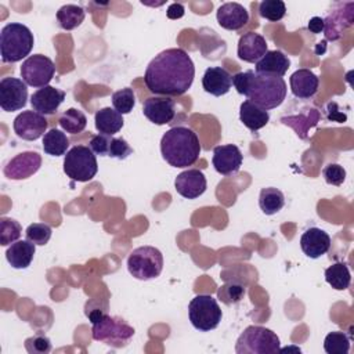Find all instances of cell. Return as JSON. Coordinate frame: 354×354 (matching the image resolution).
<instances>
[{"mask_svg":"<svg viewBox=\"0 0 354 354\" xmlns=\"http://www.w3.org/2000/svg\"><path fill=\"white\" fill-rule=\"evenodd\" d=\"M281 342L275 332L260 325H250L239 335L236 354H272L279 351Z\"/></svg>","mask_w":354,"mask_h":354,"instance_id":"obj_6","label":"cell"},{"mask_svg":"<svg viewBox=\"0 0 354 354\" xmlns=\"http://www.w3.org/2000/svg\"><path fill=\"white\" fill-rule=\"evenodd\" d=\"M98 171V163L90 147L75 145L64 158V173L73 181L86 183L94 178Z\"/></svg>","mask_w":354,"mask_h":354,"instance_id":"obj_7","label":"cell"},{"mask_svg":"<svg viewBox=\"0 0 354 354\" xmlns=\"http://www.w3.org/2000/svg\"><path fill=\"white\" fill-rule=\"evenodd\" d=\"M239 119L249 130L257 131L268 123L270 113H268V111L261 109L257 105H254L246 100L239 106Z\"/></svg>","mask_w":354,"mask_h":354,"instance_id":"obj_26","label":"cell"},{"mask_svg":"<svg viewBox=\"0 0 354 354\" xmlns=\"http://www.w3.org/2000/svg\"><path fill=\"white\" fill-rule=\"evenodd\" d=\"M300 248L310 259H318L330 248V236L318 227L307 228L300 236Z\"/></svg>","mask_w":354,"mask_h":354,"instance_id":"obj_18","label":"cell"},{"mask_svg":"<svg viewBox=\"0 0 354 354\" xmlns=\"http://www.w3.org/2000/svg\"><path fill=\"white\" fill-rule=\"evenodd\" d=\"M26 348L30 353H39V354H46L51 351V342L47 336L37 335L26 340Z\"/></svg>","mask_w":354,"mask_h":354,"instance_id":"obj_41","label":"cell"},{"mask_svg":"<svg viewBox=\"0 0 354 354\" xmlns=\"http://www.w3.org/2000/svg\"><path fill=\"white\" fill-rule=\"evenodd\" d=\"M166 15L167 18L170 19H178L184 15V6L180 4V3H173L169 6L167 11H166Z\"/></svg>","mask_w":354,"mask_h":354,"instance_id":"obj_43","label":"cell"},{"mask_svg":"<svg viewBox=\"0 0 354 354\" xmlns=\"http://www.w3.org/2000/svg\"><path fill=\"white\" fill-rule=\"evenodd\" d=\"M243 155L241 149L234 144L217 145L213 149V159L212 163L217 173L221 176H231L235 174L242 166Z\"/></svg>","mask_w":354,"mask_h":354,"instance_id":"obj_14","label":"cell"},{"mask_svg":"<svg viewBox=\"0 0 354 354\" xmlns=\"http://www.w3.org/2000/svg\"><path fill=\"white\" fill-rule=\"evenodd\" d=\"M217 296L223 303L234 304V303H238L242 300V297L245 296V288L239 283L228 282L218 288Z\"/></svg>","mask_w":354,"mask_h":354,"instance_id":"obj_38","label":"cell"},{"mask_svg":"<svg viewBox=\"0 0 354 354\" xmlns=\"http://www.w3.org/2000/svg\"><path fill=\"white\" fill-rule=\"evenodd\" d=\"M69 138L58 129H51L43 136V151L51 156H61L68 152Z\"/></svg>","mask_w":354,"mask_h":354,"instance_id":"obj_29","label":"cell"},{"mask_svg":"<svg viewBox=\"0 0 354 354\" xmlns=\"http://www.w3.org/2000/svg\"><path fill=\"white\" fill-rule=\"evenodd\" d=\"M129 272L140 281L153 279L163 270L162 252L153 246L136 248L127 257Z\"/></svg>","mask_w":354,"mask_h":354,"instance_id":"obj_8","label":"cell"},{"mask_svg":"<svg viewBox=\"0 0 354 354\" xmlns=\"http://www.w3.org/2000/svg\"><path fill=\"white\" fill-rule=\"evenodd\" d=\"M217 22L227 30H238L249 21L248 10L239 3H224L218 7L216 14Z\"/></svg>","mask_w":354,"mask_h":354,"instance_id":"obj_20","label":"cell"},{"mask_svg":"<svg viewBox=\"0 0 354 354\" xmlns=\"http://www.w3.org/2000/svg\"><path fill=\"white\" fill-rule=\"evenodd\" d=\"M207 183L205 174L198 169H188L181 171L174 180L176 191L187 199L199 198L206 191Z\"/></svg>","mask_w":354,"mask_h":354,"instance_id":"obj_16","label":"cell"},{"mask_svg":"<svg viewBox=\"0 0 354 354\" xmlns=\"http://www.w3.org/2000/svg\"><path fill=\"white\" fill-rule=\"evenodd\" d=\"M324 350L328 354H347L350 351V337L347 333L335 330L324 339Z\"/></svg>","mask_w":354,"mask_h":354,"instance_id":"obj_33","label":"cell"},{"mask_svg":"<svg viewBox=\"0 0 354 354\" xmlns=\"http://www.w3.org/2000/svg\"><path fill=\"white\" fill-rule=\"evenodd\" d=\"M58 123L64 131L69 134H77L86 129L87 118L82 111L76 108H69L61 115Z\"/></svg>","mask_w":354,"mask_h":354,"instance_id":"obj_32","label":"cell"},{"mask_svg":"<svg viewBox=\"0 0 354 354\" xmlns=\"http://www.w3.org/2000/svg\"><path fill=\"white\" fill-rule=\"evenodd\" d=\"M162 158L173 167L192 166L201 153V142L196 133L185 126L169 129L160 140Z\"/></svg>","mask_w":354,"mask_h":354,"instance_id":"obj_3","label":"cell"},{"mask_svg":"<svg viewBox=\"0 0 354 354\" xmlns=\"http://www.w3.org/2000/svg\"><path fill=\"white\" fill-rule=\"evenodd\" d=\"M112 104L113 108L124 115V113H130L136 105V94L133 91V88L130 87H124L122 90H118L112 94Z\"/></svg>","mask_w":354,"mask_h":354,"instance_id":"obj_35","label":"cell"},{"mask_svg":"<svg viewBox=\"0 0 354 354\" xmlns=\"http://www.w3.org/2000/svg\"><path fill=\"white\" fill-rule=\"evenodd\" d=\"M131 153H133V149H131V147L127 144V141L124 138L112 137L111 145H109V151H108V156L123 160V159H126Z\"/></svg>","mask_w":354,"mask_h":354,"instance_id":"obj_40","label":"cell"},{"mask_svg":"<svg viewBox=\"0 0 354 354\" xmlns=\"http://www.w3.org/2000/svg\"><path fill=\"white\" fill-rule=\"evenodd\" d=\"M28 84L22 79L3 77L0 80V106L6 112L19 111L26 105Z\"/></svg>","mask_w":354,"mask_h":354,"instance_id":"obj_11","label":"cell"},{"mask_svg":"<svg viewBox=\"0 0 354 354\" xmlns=\"http://www.w3.org/2000/svg\"><path fill=\"white\" fill-rule=\"evenodd\" d=\"M51 227L48 224H44V223H33L30 225H28L26 231H25V235H26V239L35 245H39V246H44L50 238H51Z\"/></svg>","mask_w":354,"mask_h":354,"instance_id":"obj_37","label":"cell"},{"mask_svg":"<svg viewBox=\"0 0 354 354\" xmlns=\"http://www.w3.org/2000/svg\"><path fill=\"white\" fill-rule=\"evenodd\" d=\"M64 100L65 91L53 86H44L32 94L30 105L41 115H54Z\"/></svg>","mask_w":354,"mask_h":354,"instance_id":"obj_17","label":"cell"},{"mask_svg":"<svg viewBox=\"0 0 354 354\" xmlns=\"http://www.w3.org/2000/svg\"><path fill=\"white\" fill-rule=\"evenodd\" d=\"M188 317L195 329L209 332L218 326L223 313L214 297L210 295H198L188 304Z\"/></svg>","mask_w":354,"mask_h":354,"instance_id":"obj_9","label":"cell"},{"mask_svg":"<svg viewBox=\"0 0 354 354\" xmlns=\"http://www.w3.org/2000/svg\"><path fill=\"white\" fill-rule=\"evenodd\" d=\"M290 66V59L281 50H270L267 51L261 59L256 62L254 72L266 73L272 76H285Z\"/></svg>","mask_w":354,"mask_h":354,"instance_id":"obj_23","label":"cell"},{"mask_svg":"<svg viewBox=\"0 0 354 354\" xmlns=\"http://www.w3.org/2000/svg\"><path fill=\"white\" fill-rule=\"evenodd\" d=\"M142 113L158 126L167 124L176 115V104L169 97H148L142 102Z\"/></svg>","mask_w":354,"mask_h":354,"instance_id":"obj_15","label":"cell"},{"mask_svg":"<svg viewBox=\"0 0 354 354\" xmlns=\"http://www.w3.org/2000/svg\"><path fill=\"white\" fill-rule=\"evenodd\" d=\"M325 281L336 290H344L350 286L351 274L346 263L337 261L325 270Z\"/></svg>","mask_w":354,"mask_h":354,"instance_id":"obj_30","label":"cell"},{"mask_svg":"<svg viewBox=\"0 0 354 354\" xmlns=\"http://www.w3.org/2000/svg\"><path fill=\"white\" fill-rule=\"evenodd\" d=\"M35 252L36 245L28 239H22L10 245V248L6 250V259L12 268L22 270L30 266Z\"/></svg>","mask_w":354,"mask_h":354,"instance_id":"obj_24","label":"cell"},{"mask_svg":"<svg viewBox=\"0 0 354 354\" xmlns=\"http://www.w3.org/2000/svg\"><path fill=\"white\" fill-rule=\"evenodd\" d=\"M22 234L21 224L10 217L0 218V245L7 246L19 239Z\"/></svg>","mask_w":354,"mask_h":354,"instance_id":"obj_34","label":"cell"},{"mask_svg":"<svg viewBox=\"0 0 354 354\" xmlns=\"http://www.w3.org/2000/svg\"><path fill=\"white\" fill-rule=\"evenodd\" d=\"M324 26H325L324 18H321V17H313V18L310 19L308 25H307L308 30L313 32V33H321V32L324 30Z\"/></svg>","mask_w":354,"mask_h":354,"instance_id":"obj_44","label":"cell"},{"mask_svg":"<svg viewBox=\"0 0 354 354\" xmlns=\"http://www.w3.org/2000/svg\"><path fill=\"white\" fill-rule=\"evenodd\" d=\"M232 84L236 91L261 109H274L279 106L286 97V83L279 76L256 73L254 71L238 72L232 76Z\"/></svg>","mask_w":354,"mask_h":354,"instance_id":"obj_2","label":"cell"},{"mask_svg":"<svg viewBox=\"0 0 354 354\" xmlns=\"http://www.w3.org/2000/svg\"><path fill=\"white\" fill-rule=\"evenodd\" d=\"M202 87L206 93L214 97H221L231 90L232 76L221 66H210L203 73Z\"/></svg>","mask_w":354,"mask_h":354,"instance_id":"obj_21","label":"cell"},{"mask_svg":"<svg viewBox=\"0 0 354 354\" xmlns=\"http://www.w3.org/2000/svg\"><path fill=\"white\" fill-rule=\"evenodd\" d=\"M87 315L93 325L91 335L94 340L104 342L109 346L122 347L134 335V329L130 325L122 319L109 317L102 310H91L87 313Z\"/></svg>","mask_w":354,"mask_h":354,"instance_id":"obj_5","label":"cell"},{"mask_svg":"<svg viewBox=\"0 0 354 354\" xmlns=\"http://www.w3.org/2000/svg\"><path fill=\"white\" fill-rule=\"evenodd\" d=\"M35 39L30 29L19 22H10L0 32V54L6 64L18 62L28 57L33 48Z\"/></svg>","mask_w":354,"mask_h":354,"instance_id":"obj_4","label":"cell"},{"mask_svg":"<svg viewBox=\"0 0 354 354\" xmlns=\"http://www.w3.org/2000/svg\"><path fill=\"white\" fill-rule=\"evenodd\" d=\"M111 140L112 136H105V134H97L93 136L88 147L91 148V151L100 156H108V151H109V145H111Z\"/></svg>","mask_w":354,"mask_h":354,"instance_id":"obj_42","label":"cell"},{"mask_svg":"<svg viewBox=\"0 0 354 354\" xmlns=\"http://www.w3.org/2000/svg\"><path fill=\"white\" fill-rule=\"evenodd\" d=\"M259 14L271 22H277L285 17L286 6L281 0H264L259 6Z\"/></svg>","mask_w":354,"mask_h":354,"instance_id":"obj_36","label":"cell"},{"mask_svg":"<svg viewBox=\"0 0 354 354\" xmlns=\"http://www.w3.org/2000/svg\"><path fill=\"white\" fill-rule=\"evenodd\" d=\"M48 122L44 115L36 111H24L21 112L12 123L14 133L25 140V141H35L46 134Z\"/></svg>","mask_w":354,"mask_h":354,"instance_id":"obj_12","label":"cell"},{"mask_svg":"<svg viewBox=\"0 0 354 354\" xmlns=\"http://www.w3.org/2000/svg\"><path fill=\"white\" fill-rule=\"evenodd\" d=\"M268 51L266 39L256 32H248L239 37L238 57L245 62H257Z\"/></svg>","mask_w":354,"mask_h":354,"instance_id":"obj_19","label":"cell"},{"mask_svg":"<svg viewBox=\"0 0 354 354\" xmlns=\"http://www.w3.org/2000/svg\"><path fill=\"white\" fill-rule=\"evenodd\" d=\"M283 205H285V195L278 188L267 187L260 191L259 206L264 214L272 216L278 213L283 207Z\"/></svg>","mask_w":354,"mask_h":354,"instance_id":"obj_28","label":"cell"},{"mask_svg":"<svg viewBox=\"0 0 354 354\" xmlns=\"http://www.w3.org/2000/svg\"><path fill=\"white\" fill-rule=\"evenodd\" d=\"M324 32L328 40H337L346 28L353 24V12L351 11H335L329 14L328 18L324 19Z\"/></svg>","mask_w":354,"mask_h":354,"instance_id":"obj_27","label":"cell"},{"mask_svg":"<svg viewBox=\"0 0 354 354\" xmlns=\"http://www.w3.org/2000/svg\"><path fill=\"white\" fill-rule=\"evenodd\" d=\"M195 66L183 48H167L155 55L147 66L144 82L152 94L181 95L192 86Z\"/></svg>","mask_w":354,"mask_h":354,"instance_id":"obj_1","label":"cell"},{"mask_svg":"<svg viewBox=\"0 0 354 354\" xmlns=\"http://www.w3.org/2000/svg\"><path fill=\"white\" fill-rule=\"evenodd\" d=\"M84 10L76 4H65L57 11V21L59 26L65 30H72L80 26L84 21Z\"/></svg>","mask_w":354,"mask_h":354,"instance_id":"obj_31","label":"cell"},{"mask_svg":"<svg viewBox=\"0 0 354 354\" xmlns=\"http://www.w3.org/2000/svg\"><path fill=\"white\" fill-rule=\"evenodd\" d=\"M289 84H290L292 94L295 97L301 98V100H307V98H311L313 95H315V93L318 91L319 79L310 69L301 68V69L295 71L290 75Z\"/></svg>","mask_w":354,"mask_h":354,"instance_id":"obj_22","label":"cell"},{"mask_svg":"<svg viewBox=\"0 0 354 354\" xmlns=\"http://www.w3.org/2000/svg\"><path fill=\"white\" fill-rule=\"evenodd\" d=\"M21 77L30 87H44L48 86L55 73L54 62L43 55L33 54L29 55L21 65Z\"/></svg>","mask_w":354,"mask_h":354,"instance_id":"obj_10","label":"cell"},{"mask_svg":"<svg viewBox=\"0 0 354 354\" xmlns=\"http://www.w3.org/2000/svg\"><path fill=\"white\" fill-rule=\"evenodd\" d=\"M94 123H95V129L98 130L100 134L113 136L122 130L124 120H123L122 113H119L116 109H113L111 106H105L95 112Z\"/></svg>","mask_w":354,"mask_h":354,"instance_id":"obj_25","label":"cell"},{"mask_svg":"<svg viewBox=\"0 0 354 354\" xmlns=\"http://www.w3.org/2000/svg\"><path fill=\"white\" fill-rule=\"evenodd\" d=\"M322 176L326 184L339 187L346 180V170L337 163H329L322 169Z\"/></svg>","mask_w":354,"mask_h":354,"instance_id":"obj_39","label":"cell"},{"mask_svg":"<svg viewBox=\"0 0 354 354\" xmlns=\"http://www.w3.org/2000/svg\"><path fill=\"white\" fill-rule=\"evenodd\" d=\"M41 166V156L33 151H24L11 158L3 173L8 180H25L33 176Z\"/></svg>","mask_w":354,"mask_h":354,"instance_id":"obj_13","label":"cell"}]
</instances>
